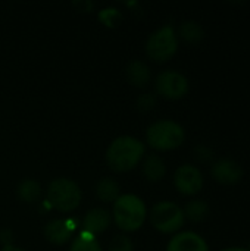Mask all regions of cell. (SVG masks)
<instances>
[{"instance_id": "6da1fadb", "label": "cell", "mask_w": 250, "mask_h": 251, "mask_svg": "<svg viewBox=\"0 0 250 251\" xmlns=\"http://www.w3.org/2000/svg\"><path fill=\"white\" fill-rule=\"evenodd\" d=\"M144 154V144L134 137H119L106 151V160L112 171L127 172L136 168Z\"/></svg>"}, {"instance_id": "7a4b0ae2", "label": "cell", "mask_w": 250, "mask_h": 251, "mask_svg": "<svg viewBox=\"0 0 250 251\" xmlns=\"http://www.w3.org/2000/svg\"><path fill=\"white\" fill-rule=\"evenodd\" d=\"M113 219L122 231H137L146 219V206L143 200L133 194L118 197L113 204Z\"/></svg>"}, {"instance_id": "3957f363", "label": "cell", "mask_w": 250, "mask_h": 251, "mask_svg": "<svg viewBox=\"0 0 250 251\" xmlns=\"http://www.w3.org/2000/svg\"><path fill=\"white\" fill-rule=\"evenodd\" d=\"M186 138L184 129L180 124L164 119L158 121L147 129V143L156 150H172L183 144Z\"/></svg>"}, {"instance_id": "277c9868", "label": "cell", "mask_w": 250, "mask_h": 251, "mask_svg": "<svg viewBox=\"0 0 250 251\" xmlns=\"http://www.w3.org/2000/svg\"><path fill=\"white\" fill-rule=\"evenodd\" d=\"M47 200L50 206L59 212H72L81 201V190L75 182L59 178L49 184Z\"/></svg>"}, {"instance_id": "5b68a950", "label": "cell", "mask_w": 250, "mask_h": 251, "mask_svg": "<svg viewBox=\"0 0 250 251\" xmlns=\"http://www.w3.org/2000/svg\"><path fill=\"white\" fill-rule=\"evenodd\" d=\"M178 49V38L175 29L171 25H165L155 31L146 44L147 56L156 62L169 60Z\"/></svg>"}, {"instance_id": "8992f818", "label": "cell", "mask_w": 250, "mask_h": 251, "mask_svg": "<svg viewBox=\"0 0 250 251\" xmlns=\"http://www.w3.org/2000/svg\"><path fill=\"white\" fill-rule=\"evenodd\" d=\"M184 212L171 201H161L150 210L152 225L164 234H174L184 225Z\"/></svg>"}, {"instance_id": "52a82bcc", "label": "cell", "mask_w": 250, "mask_h": 251, "mask_svg": "<svg viewBox=\"0 0 250 251\" xmlns=\"http://www.w3.org/2000/svg\"><path fill=\"white\" fill-rule=\"evenodd\" d=\"M156 91L167 99H181L189 91V81L181 72L168 69L158 75Z\"/></svg>"}, {"instance_id": "ba28073f", "label": "cell", "mask_w": 250, "mask_h": 251, "mask_svg": "<svg viewBox=\"0 0 250 251\" xmlns=\"http://www.w3.org/2000/svg\"><path fill=\"white\" fill-rule=\"evenodd\" d=\"M174 184L175 188L186 194V196H193L197 194L202 187H203V176L199 168L193 165H183L177 169L174 175Z\"/></svg>"}, {"instance_id": "9c48e42d", "label": "cell", "mask_w": 250, "mask_h": 251, "mask_svg": "<svg viewBox=\"0 0 250 251\" xmlns=\"http://www.w3.org/2000/svg\"><path fill=\"white\" fill-rule=\"evenodd\" d=\"M211 175L220 184H234L243 176V169L233 159H220L212 165Z\"/></svg>"}, {"instance_id": "30bf717a", "label": "cell", "mask_w": 250, "mask_h": 251, "mask_svg": "<svg viewBox=\"0 0 250 251\" xmlns=\"http://www.w3.org/2000/svg\"><path fill=\"white\" fill-rule=\"evenodd\" d=\"M167 251H209V247L199 234L187 231L174 235Z\"/></svg>"}, {"instance_id": "8fae6325", "label": "cell", "mask_w": 250, "mask_h": 251, "mask_svg": "<svg viewBox=\"0 0 250 251\" xmlns=\"http://www.w3.org/2000/svg\"><path fill=\"white\" fill-rule=\"evenodd\" d=\"M72 231H74V225L71 221L56 219V221H52L46 225L44 235H46L47 241H50L52 244L60 246V244H65L71 238Z\"/></svg>"}, {"instance_id": "7c38bea8", "label": "cell", "mask_w": 250, "mask_h": 251, "mask_svg": "<svg viewBox=\"0 0 250 251\" xmlns=\"http://www.w3.org/2000/svg\"><path fill=\"white\" fill-rule=\"evenodd\" d=\"M84 232L90 235L105 232L111 225V216L105 209H93L84 216Z\"/></svg>"}, {"instance_id": "4fadbf2b", "label": "cell", "mask_w": 250, "mask_h": 251, "mask_svg": "<svg viewBox=\"0 0 250 251\" xmlns=\"http://www.w3.org/2000/svg\"><path fill=\"white\" fill-rule=\"evenodd\" d=\"M127 78L136 87H144L150 79V69L146 63L134 60L127 68Z\"/></svg>"}, {"instance_id": "5bb4252c", "label": "cell", "mask_w": 250, "mask_h": 251, "mask_svg": "<svg viewBox=\"0 0 250 251\" xmlns=\"http://www.w3.org/2000/svg\"><path fill=\"white\" fill-rule=\"evenodd\" d=\"M143 174L149 181H159L165 176L167 174V166L164 163V160L159 156H149L143 165Z\"/></svg>"}, {"instance_id": "9a60e30c", "label": "cell", "mask_w": 250, "mask_h": 251, "mask_svg": "<svg viewBox=\"0 0 250 251\" xmlns=\"http://www.w3.org/2000/svg\"><path fill=\"white\" fill-rule=\"evenodd\" d=\"M96 194L102 201H116V199L119 197V185L111 178H103L96 185Z\"/></svg>"}, {"instance_id": "2e32d148", "label": "cell", "mask_w": 250, "mask_h": 251, "mask_svg": "<svg viewBox=\"0 0 250 251\" xmlns=\"http://www.w3.org/2000/svg\"><path fill=\"white\" fill-rule=\"evenodd\" d=\"M203 28L196 21H186L180 26V35L189 43H199L203 38Z\"/></svg>"}, {"instance_id": "e0dca14e", "label": "cell", "mask_w": 250, "mask_h": 251, "mask_svg": "<svg viewBox=\"0 0 250 251\" xmlns=\"http://www.w3.org/2000/svg\"><path fill=\"white\" fill-rule=\"evenodd\" d=\"M208 213H209V206L203 200H192V201H189L187 206H186V210H184V216H187L193 222L203 221L208 216Z\"/></svg>"}, {"instance_id": "ac0fdd59", "label": "cell", "mask_w": 250, "mask_h": 251, "mask_svg": "<svg viewBox=\"0 0 250 251\" xmlns=\"http://www.w3.org/2000/svg\"><path fill=\"white\" fill-rule=\"evenodd\" d=\"M40 194H41V188L40 184L35 181H24L18 187V197L22 201L32 203L40 199Z\"/></svg>"}, {"instance_id": "d6986e66", "label": "cell", "mask_w": 250, "mask_h": 251, "mask_svg": "<svg viewBox=\"0 0 250 251\" xmlns=\"http://www.w3.org/2000/svg\"><path fill=\"white\" fill-rule=\"evenodd\" d=\"M71 251H102L97 240L87 234V232H83L80 237H77L72 243V247Z\"/></svg>"}, {"instance_id": "ffe728a7", "label": "cell", "mask_w": 250, "mask_h": 251, "mask_svg": "<svg viewBox=\"0 0 250 251\" xmlns=\"http://www.w3.org/2000/svg\"><path fill=\"white\" fill-rule=\"evenodd\" d=\"M109 251H133V243L125 235H116L111 241Z\"/></svg>"}, {"instance_id": "44dd1931", "label": "cell", "mask_w": 250, "mask_h": 251, "mask_svg": "<svg viewBox=\"0 0 250 251\" xmlns=\"http://www.w3.org/2000/svg\"><path fill=\"white\" fill-rule=\"evenodd\" d=\"M155 103H156V100H155V97H153L152 94H143V96L139 99L137 106H139V109H140V110L147 112V110L153 109Z\"/></svg>"}, {"instance_id": "7402d4cb", "label": "cell", "mask_w": 250, "mask_h": 251, "mask_svg": "<svg viewBox=\"0 0 250 251\" xmlns=\"http://www.w3.org/2000/svg\"><path fill=\"white\" fill-rule=\"evenodd\" d=\"M196 157L199 159V160H202V162H208V160H211L212 159V151H211V149H208V147H205V146H199L197 149H196Z\"/></svg>"}, {"instance_id": "603a6c76", "label": "cell", "mask_w": 250, "mask_h": 251, "mask_svg": "<svg viewBox=\"0 0 250 251\" xmlns=\"http://www.w3.org/2000/svg\"><path fill=\"white\" fill-rule=\"evenodd\" d=\"M12 240H13V235H12L10 231H3V232H0V241L4 243V246H10Z\"/></svg>"}, {"instance_id": "cb8c5ba5", "label": "cell", "mask_w": 250, "mask_h": 251, "mask_svg": "<svg viewBox=\"0 0 250 251\" xmlns=\"http://www.w3.org/2000/svg\"><path fill=\"white\" fill-rule=\"evenodd\" d=\"M1 251H24V250H21V249H18V247H15V246H4L3 247V250Z\"/></svg>"}, {"instance_id": "d4e9b609", "label": "cell", "mask_w": 250, "mask_h": 251, "mask_svg": "<svg viewBox=\"0 0 250 251\" xmlns=\"http://www.w3.org/2000/svg\"><path fill=\"white\" fill-rule=\"evenodd\" d=\"M221 251H249L248 249H243V247H227Z\"/></svg>"}, {"instance_id": "484cf974", "label": "cell", "mask_w": 250, "mask_h": 251, "mask_svg": "<svg viewBox=\"0 0 250 251\" xmlns=\"http://www.w3.org/2000/svg\"><path fill=\"white\" fill-rule=\"evenodd\" d=\"M249 251H250V250H249Z\"/></svg>"}]
</instances>
